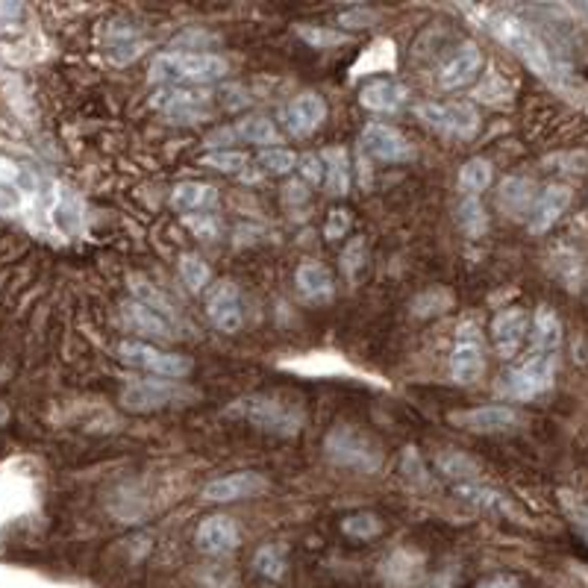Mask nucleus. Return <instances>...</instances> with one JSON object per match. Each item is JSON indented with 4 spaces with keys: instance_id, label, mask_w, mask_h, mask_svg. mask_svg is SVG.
Returning a JSON list of instances; mask_svg holds the SVG:
<instances>
[{
    "instance_id": "1",
    "label": "nucleus",
    "mask_w": 588,
    "mask_h": 588,
    "mask_svg": "<svg viewBox=\"0 0 588 588\" xmlns=\"http://www.w3.org/2000/svg\"><path fill=\"white\" fill-rule=\"evenodd\" d=\"M227 418L244 421L250 427L262 429V433H271V436L280 438H294L306 424L304 403L288 401L283 394H248V398H239L232 401L227 410H224Z\"/></svg>"
},
{
    "instance_id": "2",
    "label": "nucleus",
    "mask_w": 588,
    "mask_h": 588,
    "mask_svg": "<svg viewBox=\"0 0 588 588\" xmlns=\"http://www.w3.org/2000/svg\"><path fill=\"white\" fill-rule=\"evenodd\" d=\"M230 74L227 59L206 51H165L153 56L151 83L160 86H209V83L224 80Z\"/></svg>"
},
{
    "instance_id": "3",
    "label": "nucleus",
    "mask_w": 588,
    "mask_h": 588,
    "mask_svg": "<svg viewBox=\"0 0 588 588\" xmlns=\"http://www.w3.org/2000/svg\"><path fill=\"white\" fill-rule=\"evenodd\" d=\"M324 456L336 468L357 473H377L385 462L380 442L368 429L357 427V424H345V421L324 436Z\"/></svg>"
},
{
    "instance_id": "4",
    "label": "nucleus",
    "mask_w": 588,
    "mask_h": 588,
    "mask_svg": "<svg viewBox=\"0 0 588 588\" xmlns=\"http://www.w3.org/2000/svg\"><path fill=\"white\" fill-rule=\"evenodd\" d=\"M489 30L530 68V72L542 74V77H553L556 74V59H553L551 47L544 45L542 36L530 30L521 19L507 15V12H494L489 15Z\"/></svg>"
},
{
    "instance_id": "5",
    "label": "nucleus",
    "mask_w": 588,
    "mask_h": 588,
    "mask_svg": "<svg viewBox=\"0 0 588 588\" xmlns=\"http://www.w3.org/2000/svg\"><path fill=\"white\" fill-rule=\"evenodd\" d=\"M121 406L127 412H160L174 410V406H188L200 401V392L186 385L183 380H160V377H142L124 385L121 392Z\"/></svg>"
},
{
    "instance_id": "6",
    "label": "nucleus",
    "mask_w": 588,
    "mask_h": 588,
    "mask_svg": "<svg viewBox=\"0 0 588 588\" xmlns=\"http://www.w3.org/2000/svg\"><path fill=\"white\" fill-rule=\"evenodd\" d=\"M118 359L127 362L135 371H144V374L160 377V380H183V377L192 374L195 362L183 353H168V350H160L148 345V341L127 339L118 345Z\"/></svg>"
},
{
    "instance_id": "7",
    "label": "nucleus",
    "mask_w": 588,
    "mask_h": 588,
    "mask_svg": "<svg viewBox=\"0 0 588 588\" xmlns=\"http://www.w3.org/2000/svg\"><path fill=\"white\" fill-rule=\"evenodd\" d=\"M415 116L433 133L456 139V142H471L480 133V112L471 104L454 100V104H421L415 107Z\"/></svg>"
},
{
    "instance_id": "8",
    "label": "nucleus",
    "mask_w": 588,
    "mask_h": 588,
    "mask_svg": "<svg viewBox=\"0 0 588 588\" xmlns=\"http://www.w3.org/2000/svg\"><path fill=\"white\" fill-rule=\"evenodd\" d=\"M553 380H556V357H533L526 359L524 366L512 368L498 380V394L509 401H535L538 394L551 392Z\"/></svg>"
},
{
    "instance_id": "9",
    "label": "nucleus",
    "mask_w": 588,
    "mask_h": 588,
    "mask_svg": "<svg viewBox=\"0 0 588 588\" xmlns=\"http://www.w3.org/2000/svg\"><path fill=\"white\" fill-rule=\"evenodd\" d=\"M151 107L171 124H197L213 116V95L186 86H160L151 95Z\"/></svg>"
},
{
    "instance_id": "10",
    "label": "nucleus",
    "mask_w": 588,
    "mask_h": 588,
    "mask_svg": "<svg viewBox=\"0 0 588 588\" xmlns=\"http://www.w3.org/2000/svg\"><path fill=\"white\" fill-rule=\"evenodd\" d=\"M486 371V339L477 322H465L456 330L454 350H450V377L459 385L480 383Z\"/></svg>"
},
{
    "instance_id": "11",
    "label": "nucleus",
    "mask_w": 588,
    "mask_h": 588,
    "mask_svg": "<svg viewBox=\"0 0 588 588\" xmlns=\"http://www.w3.org/2000/svg\"><path fill=\"white\" fill-rule=\"evenodd\" d=\"M206 315L215 324V330L227 333V336L239 333L241 324H244L239 285L232 280H218V283L209 285L206 288Z\"/></svg>"
},
{
    "instance_id": "12",
    "label": "nucleus",
    "mask_w": 588,
    "mask_h": 588,
    "mask_svg": "<svg viewBox=\"0 0 588 588\" xmlns=\"http://www.w3.org/2000/svg\"><path fill=\"white\" fill-rule=\"evenodd\" d=\"M280 121H283V130L292 139H309L327 121V104L315 91H301V95H294L285 104L283 112H280Z\"/></svg>"
},
{
    "instance_id": "13",
    "label": "nucleus",
    "mask_w": 588,
    "mask_h": 588,
    "mask_svg": "<svg viewBox=\"0 0 588 588\" xmlns=\"http://www.w3.org/2000/svg\"><path fill=\"white\" fill-rule=\"evenodd\" d=\"M447 421L459 429H468V433H477V436H498V433H509L521 424V415H518L512 406H500V403H491V406H477V410H459L450 412Z\"/></svg>"
},
{
    "instance_id": "14",
    "label": "nucleus",
    "mask_w": 588,
    "mask_h": 588,
    "mask_svg": "<svg viewBox=\"0 0 588 588\" xmlns=\"http://www.w3.org/2000/svg\"><path fill=\"white\" fill-rule=\"evenodd\" d=\"M359 148L366 151V156L377 162H410L415 156V148L401 130H394L389 124H368L359 135Z\"/></svg>"
},
{
    "instance_id": "15",
    "label": "nucleus",
    "mask_w": 588,
    "mask_h": 588,
    "mask_svg": "<svg viewBox=\"0 0 588 588\" xmlns=\"http://www.w3.org/2000/svg\"><path fill=\"white\" fill-rule=\"evenodd\" d=\"M482 72V54L473 42H465L447 56L445 63L438 65V86L445 91H459L471 86Z\"/></svg>"
},
{
    "instance_id": "16",
    "label": "nucleus",
    "mask_w": 588,
    "mask_h": 588,
    "mask_svg": "<svg viewBox=\"0 0 588 588\" xmlns=\"http://www.w3.org/2000/svg\"><path fill=\"white\" fill-rule=\"evenodd\" d=\"M530 336V315L521 306L503 309L491 318V345L498 350L500 359L518 357V350L524 348Z\"/></svg>"
},
{
    "instance_id": "17",
    "label": "nucleus",
    "mask_w": 588,
    "mask_h": 588,
    "mask_svg": "<svg viewBox=\"0 0 588 588\" xmlns=\"http://www.w3.org/2000/svg\"><path fill=\"white\" fill-rule=\"evenodd\" d=\"M268 491V480L262 473L253 471H239L230 477H218V480L206 482L204 486V500L209 503H236V500L259 498Z\"/></svg>"
},
{
    "instance_id": "18",
    "label": "nucleus",
    "mask_w": 588,
    "mask_h": 588,
    "mask_svg": "<svg viewBox=\"0 0 588 588\" xmlns=\"http://www.w3.org/2000/svg\"><path fill=\"white\" fill-rule=\"evenodd\" d=\"M195 544L197 551L206 553V556H224V553H232L241 544L239 524L227 515L204 518L195 530Z\"/></svg>"
},
{
    "instance_id": "19",
    "label": "nucleus",
    "mask_w": 588,
    "mask_h": 588,
    "mask_svg": "<svg viewBox=\"0 0 588 588\" xmlns=\"http://www.w3.org/2000/svg\"><path fill=\"white\" fill-rule=\"evenodd\" d=\"M570 197H574V192H570L568 186H562V183H553V186L542 188V192L535 195L533 209L526 215V227H530V232L542 236V232L551 230L553 224L568 213Z\"/></svg>"
},
{
    "instance_id": "20",
    "label": "nucleus",
    "mask_w": 588,
    "mask_h": 588,
    "mask_svg": "<svg viewBox=\"0 0 588 588\" xmlns=\"http://www.w3.org/2000/svg\"><path fill=\"white\" fill-rule=\"evenodd\" d=\"M385 588H415L424 579V553L412 547H398L380 565Z\"/></svg>"
},
{
    "instance_id": "21",
    "label": "nucleus",
    "mask_w": 588,
    "mask_h": 588,
    "mask_svg": "<svg viewBox=\"0 0 588 588\" xmlns=\"http://www.w3.org/2000/svg\"><path fill=\"white\" fill-rule=\"evenodd\" d=\"M121 315H124V324L130 330H135L139 336H148V339L174 341L179 336L177 324H171L165 315H160L151 306L139 304V301H127L121 306Z\"/></svg>"
},
{
    "instance_id": "22",
    "label": "nucleus",
    "mask_w": 588,
    "mask_h": 588,
    "mask_svg": "<svg viewBox=\"0 0 588 588\" xmlns=\"http://www.w3.org/2000/svg\"><path fill=\"white\" fill-rule=\"evenodd\" d=\"M148 51V39L133 21H112L107 28V56L116 65H130Z\"/></svg>"
},
{
    "instance_id": "23",
    "label": "nucleus",
    "mask_w": 588,
    "mask_h": 588,
    "mask_svg": "<svg viewBox=\"0 0 588 588\" xmlns=\"http://www.w3.org/2000/svg\"><path fill=\"white\" fill-rule=\"evenodd\" d=\"M406 100H410V91L398 80H371L359 91V104L371 112H380V116L401 112L406 107Z\"/></svg>"
},
{
    "instance_id": "24",
    "label": "nucleus",
    "mask_w": 588,
    "mask_h": 588,
    "mask_svg": "<svg viewBox=\"0 0 588 588\" xmlns=\"http://www.w3.org/2000/svg\"><path fill=\"white\" fill-rule=\"evenodd\" d=\"M221 204V195L213 183H197V179H188V183H177L171 188V206L177 213L186 215H206L213 213L215 206Z\"/></svg>"
},
{
    "instance_id": "25",
    "label": "nucleus",
    "mask_w": 588,
    "mask_h": 588,
    "mask_svg": "<svg viewBox=\"0 0 588 588\" xmlns=\"http://www.w3.org/2000/svg\"><path fill=\"white\" fill-rule=\"evenodd\" d=\"M294 283H297V294L304 297L306 304H330L336 297L333 274L322 262H304L294 274Z\"/></svg>"
},
{
    "instance_id": "26",
    "label": "nucleus",
    "mask_w": 588,
    "mask_h": 588,
    "mask_svg": "<svg viewBox=\"0 0 588 588\" xmlns=\"http://www.w3.org/2000/svg\"><path fill=\"white\" fill-rule=\"evenodd\" d=\"M535 204V183L530 177H507L498 188V209L507 218H526Z\"/></svg>"
},
{
    "instance_id": "27",
    "label": "nucleus",
    "mask_w": 588,
    "mask_h": 588,
    "mask_svg": "<svg viewBox=\"0 0 588 588\" xmlns=\"http://www.w3.org/2000/svg\"><path fill=\"white\" fill-rule=\"evenodd\" d=\"M562 345V322L556 318L551 306H542L530 318V348L535 357H547Z\"/></svg>"
},
{
    "instance_id": "28",
    "label": "nucleus",
    "mask_w": 588,
    "mask_h": 588,
    "mask_svg": "<svg viewBox=\"0 0 588 588\" xmlns=\"http://www.w3.org/2000/svg\"><path fill=\"white\" fill-rule=\"evenodd\" d=\"M318 156H322L324 186H327V192H330L333 197L348 195L350 183H353V177H350L348 151H345V148H324V153H318Z\"/></svg>"
},
{
    "instance_id": "29",
    "label": "nucleus",
    "mask_w": 588,
    "mask_h": 588,
    "mask_svg": "<svg viewBox=\"0 0 588 588\" xmlns=\"http://www.w3.org/2000/svg\"><path fill=\"white\" fill-rule=\"evenodd\" d=\"M456 494L468 503H473L482 512H500V515H515V507L509 503L500 491L482 486V482H459L456 486Z\"/></svg>"
},
{
    "instance_id": "30",
    "label": "nucleus",
    "mask_w": 588,
    "mask_h": 588,
    "mask_svg": "<svg viewBox=\"0 0 588 588\" xmlns=\"http://www.w3.org/2000/svg\"><path fill=\"white\" fill-rule=\"evenodd\" d=\"M230 135H232V142H250V144H259V148H276V142H280L276 127L262 116L241 118L239 124L230 127Z\"/></svg>"
},
{
    "instance_id": "31",
    "label": "nucleus",
    "mask_w": 588,
    "mask_h": 588,
    "mask_svg": "<svg viewBox=\"0 0 588 588\" xmlns=\"http://www.w3.org/2000/svg\"><path fill=\"white\" fill-rule=\"evenodd\" d=\"M436 468L445 473L447 480H454L456 486H459V482L480 480V462L471 459L468 454H462V450H442V454L436 456Z\"/></svg>"
},
{
    "instance_id": "32",
    "label": "nucleus",
    "mask_w": 588,
    "mask_h": 588,
    "mask_svg": "<svg viewBox=\"0 0 588 588\" xmlns=\"http://www.w3.org/2000/svg\"><path fill=\"white\" fill-rule=\"evenodd\" d=\"M253 570H257L259 577L280 582V579L285 577V570H288V547L276 542L262 544V547L253 553Z\"/></svg>"
},
{
    "instance_id": "33",
    "label": "nucleus",
    "mask_w": 588,
    "mask_h": 588,
    "mask_svg": "<svg viewBox=\"0 0 588 588\" xmlns=\"http://www.w3.org/2000/svg\"><path fill=\"white\" fill-rule=\"evenodd\" d=\"M130 292H133V301H139V304L151 306V309H156L160 315H165L171 324H177L179 327V318H177V309H174V304L168 301V294L160 292L156 285L148 283L144 276H130Z\"/></svg>"
},
{
    "instance_id": "34",
    "label": "nucleus",
    "mask_w": 588,
    "mask_h": 588,
    "mask_svg": "<svg viewBox=\"0 0 588 588\" xmlns=\"http://www.w3.org/2000/svg\"><path fill=\"white\" fill-rule=\"evenodd\" d=\"M491 177H494V168H491L489 160L482 156H473L462 165L459 171V188H462V197H480L486 188L491 186Z\"/></svg>"
},
{
    "instance_id": "35",
    "label": "nucleus",
    "mask_w": 588,
    "mask_h": 588,
    "mask_svg": "<svg viewBox=\"0 0 588 588\" xmlns=\"http://www.w3.org/2000/svg\"><path fill=\"white\" fill-rule=\"evenodd\" d=\"M341 533L353 538V542H371L383 533V521L374 512H353L341 521Z\"/></svg>"
},
{
    "instance_id": "36",
    "label": "nucleus",
    "mask_w": 588,
    "mask_h": 588,
    "mask_svg": "<svg viewBox=\"0 0 588 588\" xmlns=\"http://www.w3.org/2000/svg\"><path fill=\"white\" fill-rule=\"evenodd\" d=\"M450 306H454V294L447 288H429L412 301V315L415 318H436V315H445Z\"/></svg>"
},
{
    "instance_id": "37",
    "label": "nucleus",
    "mask_w": 588,
    "mask_h": 588,
    "mask_svg": "<svg viewBox=\"0 0 588 588\" xmlns=\"http://www.w3.org/2000/svg\"><path fill=\"white\" fill-rule=\"evenodd\" d=\"M179 276H183V283L188 285V292H206L209 288V280H213V271L206 265L204 259L195 257V253H183L179 257Z\"/></svg>"
},
{
    "instance_id": "38",
    "label": "nucleus",
    "mask_w": 588,
    "mask_h": 588,
    "mask_svg": "<svg viewBox=\"0 0 588 588\" xmlns=\"http://www.w3.org/2000/svg\"><path fill=\"white\" fill-rule=\"evenodd\" d=\"M459 227L471 239H480L482 232L489 230V215L482 209L480 197H462V204H459Z\"/></svg>"
},
{
    "instance_id": "39",
    "label": "nucleus",
    "mask_w": 588,
    "mask_h": 588,
    "mask_svg": "<svg viewBox=\"0 0 588 588\" xmlns=\"http://www.w3.org/2000/svg\"><path fill=\"white\" fill-rule=\"evenodd\" d=\"M257 165L271 177H285L297 168V156L285 148H265V151L257 156Z\"/></svg>"
},
{
    "instance_id": "40",
    "label": "nucleus",
    "mask_w": 588,
    "mask_h": 588,
    "mask_svg": "<svg viewBox=\"0 0 588 588\" xmlns=\"http://www.w3.org/2000/svg\"><path fill=\"white\" fill-rule=\"evenodd\" d=\"M297 36L304 39L309 47H339L348 42V33H339V30H327L322 24H297Z\"/></svg>"
},
{
    "instance_id": "41",
    "label": "nucleus",
    "mask_w": 588,
    "mask_h": 588,
    "mask_svg": "<svg viewBox=\"0 0 588 588\" xmlns=\"http://www.w3.org/2000/svg\"><path fill=\"white\" fill-rule=\"evenodd\" d=\"M200 165L215 171H224V174H241L248 168V156L241 151H230V148H221V151H209L200 160Z\"/></svg>"
},
{
    "instance_id": "42",
    "label": "nucleus",
    "mask_w": 588,
    "mask_h": 588,
    "mask_svg": "<svg viewBox=\"0 0 588 588\" xmlns=\"http://www.w3.org/2000/svg\"><path fill=\"white\" fill-rule=\"evenodd\" d=\"M54 221H56V227H59V230H65V232L77 230V227L83 224L80 200H77V197H72V195L59 197V204L54 206Z\"/></svg>"
},
{
    "instance_id": "43",
    "label": "nucleus",
    "mask_w": 588,
    "mask_h": 588,
    "mask_svg": "<svg viewBox=\"0 0 588 588\" xmlns=\"http://www.w3.org/2000/svg\"><path fill=\"white\" fill-rule=\"evenodd\" d=\"M366 236H353V239L348 241V248L341 250V271L348 276H357L359 271H362V265H366Z\"/></svg>"
},
{
    "instance_id": "44",
    "label": "nucleus",
    "mask_w": 588,
    "mask_h": 588,
    "mask_svg": "<svg viewBox=\"0 0 588 588\" xmlns=\"http://www.w3.org/2000/svg\"><path fill=\"white\" fill-rule=\"evenodd\" d=\"M401 471L412 486H427V471H424V462H421V456L415 447H406V450H403Z\"/></svg>"
},
{
    "instance_id": "45",
    "label": "nucleus",
    "mask_w": 588,
    "mask_h": 588,
    "mask_svg": "<svg viewBox=\"0 0 588 588\" xmlns=\"http://www.w3.org/2000/svg\"><path fill=\"white\" fill-rule=\"evenodd\" d=\"M562 503H565V512H568L570 524L577 526V533L588 542V503L579 498H570V494H562Z\"/></svg>"
},
{
    "instance_id": "46",
    "label": "nucleus",
    "mask_w": 588,
    "mask_h": 588,
    "mask_svg": "<svg viewBox=\"0 0 588 588\" xmlns=\"http://www.w3.org/2000/svg\"><path fill=\"white\" fill-rule=\"evenodd\" d=\"M297 168L304 174L306 186H318V183H324V165L318 153H301V156H297Z\"/></svg>"
},
{
    "instance_id": "47",
    "label": "nucleus",
    "mask_w": 588,
    "mask_h": 588,
    "mask_svg": "<svg viewBox=\"0 0 588 588\" xmlns=\"http://www.w3.org/2000/svg\"><path fill=\"white\" fill-rule=\"evenodd\" d=\"M350 230V213L348 209H333L330 215H327V224H324V236H327V241H339L345 239Z\"/></svg>"
},
{
    "instance_id": "48",
    "label": "nucleus",
    "mask_w": 588,
    "mask_h": 588,
    "mask_svg": "<svg viewBox=\"0 0 588 588\" xmlns=\"http://www.w3.org/2000/svg\"><path fill=\"white\" fill-rule=\"evenodd\" d=\"M456 579H459V568H456V565H447V568L436 570L433 577L424 579V586L421 588H454Z\"/></svg>"
},
{
    "instance_id": "49",
    "label": "nucleus",
    "mask_w": 588,
    "mask_h": 588,
    "mask_svg": "<svg viewBox=\"0 0 588 588\" xmlns=\"http://www.w3.org/2000/svg\"><path fill=\"white\" fill-rule=\"evenodd\" d=\"M21 12H24L21 3H7V0H0V33H7V30L15 28L21 19Z\"/></svg>"
},
{
    "instance_id": "50",
    "label": "nucleus",
    "mask_w": 588,
    "mask_h": 588,
    "mask_svg": "<svg viewBox=\"0 0 588 588\" xmlns=\"http://www.w3.org/2000/svg\"><path fill=\"white\" fill-rule=\"evenodd\" d=\"M206 215H192V218H186V224L197 232V236H200V239H215V232H218V221H215V218H206Z\"/></svg>"
},
{
    "instance_id": "51",
    "label": "nucleus",
    "mask_w": 588,
    "mask_h": 588,
    "mask_svg": "<svg viewBox=\"0 0 588 588\" xmlns=\"http://www.w3.org/2000/svg\"><path fill=\"white\" fill-rule=\"evenodd\" d=\"M473 588H521V579L512 574H491V577L480 579Z\"/></svg>"
},
{
    "instance_id": "52",
    "label": "nucleus",
    "mask_w": 588,
    "mask_h": 588,
    "mask_svg": "<svg viewBox=\"0 0 588 588\" xmlns=\"http://www.w3.org/2000/svg\"><path fill=\"white\" fill-rule=\"evenodd\" d=\"M283 197L288 204H304L306 197H309V188H306L304 179H292V183H285Z\"/></svg>"
},
{
    "instance_id": "53",
    "label": "nucleus",
    "mask_w": 588,
    "mask_h": 588,
    "mask_svg": "<svg viewBox=\"0 0 588 588\" xmlns=\"http://www.w3.org/2000/svg\"><path fill=\"white\" fill-rule=\"evenodd\" d=\"M371 21H374V15H368V12H348V15H341L339 24H345V28H366Z\"/></svg>"
},
{
    "instance_id": "54",
    "label": "nucleus",
    "mask_w": 588,
    "mask_h": 588,
    "mask_svg": "<svg viewBox=\"0 0 588 588\" xmlns=\"http://www.w3.org/2000/svg\"><path fill=\"white\" fill-rule=\"evenodd\" d=\"M0 421H7V410L3 406H0Z\"/></svg>"
}]
</instances>
